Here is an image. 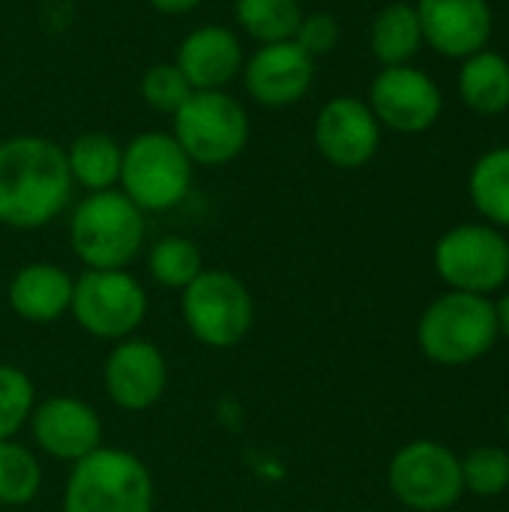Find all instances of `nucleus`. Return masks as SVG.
<instances>
[{
  "label": "nucleus",
  "instance_id": "nucleus-1",
  "mask_svg": "<svg viewBox=\"0 0 509 512\" xmlns=\"http://www.w3.org/2000/svg\"><path fill=\"white\" fill-rule=\"evenodd\" d=\"M60 144L42 135H12L0 144V225L33 231L57 219L72 198Z\"/></svg>",
  "mask_w": 509,
  "mask_h": 512
},
{
  "label": "nucleus",
  "instance_id": "nucleus-2",
  "mask_svg": "<svg viewBox=\"0 0 509 512\" xmlns=\"http://www.w3.org/2000/svg\"><path fill=\"white\" fill-rule=\"evenodd\" d=\"M144 216L120 189L87 192L69 219V246L87 270H126L144 249Z\"/></svg>",
  "mask_w": 509,
  "mask_h": 512
},
{
  "label": "nucleus",
  "instance_id": "nucleus-3",
  "mask_svg": "<svg viewBox=\"0 0 509 512\" xmlns=\"http://www.w3.org/2000/svg\"><path fill=\"white\" fill-rule=\"evenodd\" d=\"M495 300L465 291L435 297L417 321V345L426 360L459 369L486 357L498 342Z\"/></svg>",
  "mask_w": 509,
  "mask_h": 512
},
{
  "label": "nucleus",
  "instance_id": "nucleus-4",
  "mask_svg": "<svg viewBox=\"0 0 509 512\" xmlns=\"http://www.w3.org/2000/svg\"><path fill=\"white\" fill-rule=\"evenodd\" d=\"M150 468L129 450L99 447L72 465L63 512H153Z\"/></svg>",
  "mask_w": 509,
  "mask_h": 512
},
{
  "label": "nucleus",
  "instance_id": "nucleus-5",
  "mask_svg": "<svg viewBox=\"0 0 509 512\" xmlns=\"http://www.w3.org/2000/svg\"><path fill=\"white\" fill-rule=\"evenodd\" d=\"M195 165L171 132L147 129L123 147L117 189L141 213H165L177 207L192 189Z\"/></svg>",
  "mask_w": 509,
  "mask_h": 512
},
{
  "label": "nucleus",
  "instance_id": "nucleus-6",
  "mask_svg": "<svg viewBox=\"0 0 509 512\" xmlns=\"http://www.w3.org/2000/svg\"><path fill=\"white\" fill-rule=\"evenodd\" d=\"M171 123V135L201 168L228 165L249 144V114L228 90H195Z\"/></svg>",
  "mask_w": 509,
  "mask_h": 512
},
{
  "label": "nucleus",
  "instance_id": "nucleus-7",
  "mask_svg": "<svg viewBox=\"0 0 509 512\" xmlns=\"http://www.w3.org/2000/svg\"><path fill=\"white\" fill-rule=\"evenodd\" d=\"M186 330L207 348L228 351L240 345L255 324V300L243 279L228 270H201L180 291Z\"/></svg>",
  "mask_w": 509,
  "mask_h": 512
},
{
  "label": "nucleus",
  "instance_id": "nucleus-8",
  "mask_svg": "<svg viewBox=\"0 0 509 512\" xmlns=\"http://www.w3.org/2000/svg\"><path fill=\"white\" fill-rule=\"evenodd\" d=\"M432 261L450 291L492 297L509 279V240L489 222L456 225L435 243Z\"/></svg>",
  "mask_w": 509,
  "mask_h": 512
},
{
  "label": "nucleus",
  "instance_id": "nucleus-9",
  "mask_svg": "<svg viewBox=\"0 0 509 512\" xmlns=\"http://www.w3.org/2000/svg\"><path fill=\"white\" fill-rule=\"evenodd\" d=\"M69 312L93 339L120 342L144 324L150 300L144 285L126 270H84L75 279Z\"/></svg>",
  "mask_w": 509,
  "mask_h": 512
},
{
  "label": "nucleus",
  "instance_id": "nucleus-10",
  "mask_svg": "<svg viewBox=\"0 0 509 512\" xmlns=\"http://www.w3.org/2000/svg\"><path fill=\"white\" fill-rule=\"evenodd\" d=\"M393 498L414 512L450 510L462 495V462L441 441L420 438L405 444L387 468Z\"/></svg>",
  "mask_w": 509,
  "mask_h": 512
},
{
  "label": "nucleus",
  "instance_id": "nucleus-11",
  "mask_svg": "<svg viewBox=\"0 0 509 512\" xmlns=\"http://www.w3.org/2000/svg\"><path fill=\"white\" fill-rule=\"evenodd\" d=\"M366 105L372 108L381 126L402 135H420L438 123L444 111V96L432 75L405 63L384 66L372 78Z\"/></svg>",
  "mask_w": 509,
  "mask_h": 512
},
{
  "label": "nucleus",
  "instance_id": "nucleus-12",
  "mask_svg": "<svg viewBox=\"0 0 509 512\" xmlns=\"http://www.w3.org/2000/svg\"><path fill=\"white\" fill-rule=\"evenodd\" d=\"M381 123L357 96H336L324 102L315 117V147L318 153L342 171H357L369 165L381 147Z\"/></svg>",
  "mask_w": 509,
  "mask_h": 512
},
{
  "label": "nucleus",
  "instance_id": "nucleus-13",
  "mask_svg": "<svg viewBox=\"0 0 509 512\" xmlns=\"http://www.w3.org/2000/svg\"><path fill=\"white\" fill-rule=\"evenodd\" d=\"M243 87L264 108H288L306 99L315 84V60L294 42L258 45L243 63Z\"/></svg>",
  "mask_w": 509,
  "mask_h": 512
},
{
  "label": "nucleus",
  "instance_id": "nucleus-14",
  "mask_svg": "<svg viewBox=\"0 0 509 512\" xmlns=\"http://www.w3.org/2000/svg\"><path fill=\"white\" fill-rule=\"evenodd\" d=\"M105 393L120 411H147L168 390V360L147 339H120L105 357Z\"/></svg>",
  "mask_w": 509,
  "mask_h": 512
},
{
  "label": "nucleus",
  "instance_id": "nucleus-15",
  "mask_svg": "<svg viewBox=\"0 0 509 512\" xmlns=\"http://www.w3.org/2000/svg\"><path fill=\"white\" fill-rule=\"evenodd\" d=\"M30 435L45 456L75 465L102 447V420L84 399L51 396L33 408Z\"/></svg>",
  "mask_w": 509,
  "mask_h": 512
},
{
  "label": "nucleus",
  "instance_id": "nucleus-16",
  "mask_svg": "<svg viewBox=\"0 0 509 512\" xmlns=\"http://www.w3.org/2000/svg\"><path fill=\"white\" fill-rule=\"evenodd\" d=\"M423 42L444 57L465 60L483 51L495 30L489 0H417Z\"/></svg>",
  "mask_w": 509,
  "mask_h": 512
},
{
  "label": "nucleus",
  "instance_id": "nucleus-17",
  "mask_svg": "<svg viewBox=\"0 0 509 512\" xmlns=\"http://www.w3.org/2000/svg\"><path fill=\"white\" fill-rule=\"evenodd\" d=\"M174 63L192 90H225L234 78H240L246 51L231 27L201 24L180 39Z\"/></svg>",
  "mask_w": 509,
  "mask_h": 512
},
{
  "label": "nucleus",
  "instance_id": "nucleus-18",
  "mask_svg": "<svg viewBox=\"0 0 509 512\" xmlns=\"http://www.w3.org/2000/svg\"><path fill=\"white\" fill-rule=\"evenodd\" d=\"M75 279L48 261H33L15 270L9 282V309L27 324H54L72 306Z\"/></svg>",
  "mask_w": 509,
  "mask_h": 512
},
{
  "label": "nucleus",
  "instance_id": "nucleus-19",
  "mask_svg": "<svg viewBox=\"0 0 509 512\" xmlns=\"http://www.w3.org/2000/svg\"><path fill=\"white\" fill-rule=\"evenodd\" d=\"M462 102L483 117H498L509 108V60L504 54L483 48L462 60L459 69Z\"/></svg>",
  "mask_w": 509,
  "mask_h": 512
},
{
  "label": "nucleus",
  "instance_id": "nucleus-20",
  "mask_svg": "<svg viewBox=\"0 0 509 512\" xmlns=\"http://www.w3.org/2000/svg\"><path fill=\"white\" fill-rule=\"evenodd\" d=\"M66 153V168L72 183H78L87 192H105L117 189L120 183V165H123V144L108 132H81L72 138Z\"/></svg>",
  "mask_w": 509,
  "mask_h": 512
},
{
  "label": "nucleus",
  "instance_id": "nucleus-21",
  "mask_svg": "<svg viewBox=\"0 0 509 512\" xmlns=\"http://www.w3.org/2000/svg\"><path fill=\"white\" fill-rule=\"evenodd\" d=\"M369 48L381 66H405L423 48V30L414 3H387L369 27Z\"/></svg>",
  "mask_w": 509,
  "mask_h": 512
},
{
  "label": "nucleus",
  "instance_id": "nucleus-22",
  "mask_svg": "<svg viewBox=\"0 0 509 512\" xmlns=\"http://www.w3.org/2000/svg\"><path fill=\"white\" fill-rule=\"evenodd\" d=\"M468 195L489 225L509 228V147H495L474 162Z\"/></svg>",
  "mask_w": 509,
  "mask_h": 512
},
{
  "label": "nucleus",
  "instance_id": "nucleus-23",
  "mask_svg": "<svg viewBox=\"0 0 509 512\" xmlns=\"http://www.w3.org/2000/svg\"><path fill=\"white\" fill-rule=\"evenodd\" d=\"M300 0H234V21L258 45L294 39L303 21Z\"/></svg>",
  "mask_w": 509,
  "mask_h": 512
},
{
  "label": "nucleus",
  "instance_id": "nucleus-24",
  "mask_svg": "<svg viewBox=\"0 0 509 512\" xmlns=\"http://www.w3.org/2000/svg\"><path fill=\"white\" fill-rule=\"evenodd\" d=\"M147 267H150V276L162 288L183 291L204 270V258H201V249L195 240L180 237V234H168L150 246Z\"/></svg>",
  "mask_w": 509,
  "mask_h": 512
},
{
  "label": "nucleus",
  "instance_id": "nucleus-25",
  "mask_svg": "<svg viewBox=\"0 0 509 512\" xmlns=\"http://www.w3.org/2000/svg\"><path fill=\"white\" fill-rule=\"evenodd\" d=\"M42 489V465L24 444L0 441V507H24Z\"/></svg>",
  "mask_w": 509,
  "mask_h": 512
},
{
  "label": "nucleus",
  "instance_id": "nucleus-26",
  "mask_svg": "<svg viewBox=\"0 0 509 512\" xmlns=\"http://www.w3.org/2000/svg\"><path fill=\"white\" fill-rule=\"evenodd\" d=\"M36 408V390L24 369L0 363V441H12Z\"/></svg>",
  "mask_w": 509,
  "mask_h": 512
},
{
  "label": "nucleus",
  "instance_id": "nucleus-27",
  "mask_svg": "<svg viewBox=\"0 0 509 512\" xmlns=\"http://www.w3.org/2000/svg\"><path fill=\"white\" fill-rule=\"evenodd\" d=\"M462 462V486L477 498H498L509 489V450L477 447Z\"/></svg>",
  "mask_w": 509,
  "mask_h": 512
},
{
  "label": "nucleus",
  "instance_id": "nucleus-28",
  "mask_svg": "<svg viewBox=\"0 0 509 512\" xmlns=\"http://www.w3.org/2000/svg\"><path fill=\"white\" fill-rule=\"evenodd\" d=\"M192 93L195 90L186 81V75L177 69V63H153L141 75V99L159 114L174 117Z\"/></svg>",
  "mask_w": 509,
  "mask_h": 512
},
{
  "label": "nucleus",
  "instance_id": "nucleus-29",
  "mask_svg": "<svg viewBox=\"0 0 509 512\" xmlns=\"http://www.w3.org/2000/svg\"><path fill=\"white\" fill-rule=\"evenodd\" d=\"M339 39H342V27H339L336 15H330V12H306L300 27H297V33H294V42L312 60L330 54L339 45Z\"/></svg>",
  "mask_w": 509,
  "mask_h": 512
},
{
  "label": "nucleus",
  "instance_id": "nucleus-30",
  "mask_svg": "<svg viewBox=\"0 0 509 512\" xmlns=\"http://www.w3.org/2000/svg\"><path fill=\"white\" fill-rule=\"evenodd\" d=\"M147 3L162 15H186V12L198 9L204 0H147Z\"/></svg>",
  "mask_w": 509,
  "mask_h": 512
},
{
  "label": "nucleus",
  "instance_id": "nucleus-31",
  "mask_svg": "<svg viewBox=\"0 0 509 512\" xmlns=\"http://www.w3.org/2000/svg\"><path fill=\"white\" fill-rule=\"evenodd\" d=\"M495 318H498V336L509 339V291L504 297H498V303H495Z\"/></svg>",
  "mask_w": 509,
  "mask_h": 512
},
{
  "label": "nucleus",
  "instance_id": "nucleus-32",
  "mask_svg": "<svg viewBox=\"0 0 509 512\" xmlns=\"http://www.w3.org/2000/svg\"><path fill=\"white\" fill-rule=\"evenodd\" d=\"M504 429H507V441H509V408H507V423H504Z\"/></svg>",
  "mask_w": 509,
  "mask_h": 512
}]
</instances>
